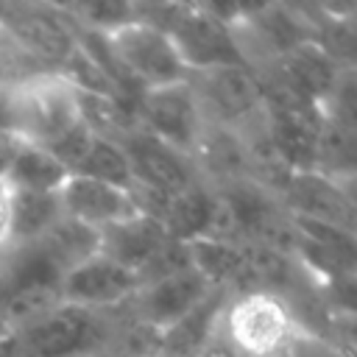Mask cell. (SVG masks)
<instances>
[{
    "label": "cell",
    "instance_id": "cell-1",
    "mask_svg": "<svg viewBox=\"0 0 357 357\" xmlns=\"http://www.w3.org/2000/svg\"><path fill=\"white\" fill-rule=\"evenodd\" d=\"M98 251V231L61 218L42 240L0 245V312L20 329L61 301V284L73 265Z\"/></svg>",
    "mask_w": 357,
    "mask_h": 357
},
{
    "label": "cell",
    "instance_id": "cell-2",
    "mask_svg": "<svg viewBox=\"0 0 357 357\" xmlns=\"http://www.w3.org/2000/svg\"><path fill=\"white\" fill-rule=\"evenodd\" d=\"M20 357H100L117 349L131 351L134 326L120 310H86L59 301L14 329Z\"/></svg>",
    "mask_w": 357,
    "mask_h": 357
},
{
    "label": "cell",
    "instance_id": "cell-3",
    "mask_svg": "<svg viewBox=\"0 0 357 357\" xmlns=\"http://www.w3.org/2000/svg\"><path fill=\"white\" fill-rule=\"evenodd\" d=\"M301 326V318L282 296L243 290L226 298L212 343L229 357H284Z\"/></svg>",
    "mask_w": 357,
    "mask_h": 357
},
{
    "label": "cell",
    "instance_id": "cell-4",
    "mask_svg": "<svg viewBox=\"0 0 357 357\" xmlns=\"http://www.w3.org/2000/svg\"><path fill=\"white\" fill-rule=\"evenodd\" d=\"M81 123V89L61 73H36L3 98V128L39 148H53Z\"/></svg>",
    "mask_w": 357,
    "mask_h": 357
},
{
    "label": "cell",
    "instance_id": "cell-5",
    "mask_svg": "<svg viewBox=\"0 0 357 357\" xmlns=\"http://www.w3.org/2000/svg\"><path fill=\"white\" fill-rule=\"evenodd\" d=\"M103 39H106L114 67L120 70L126 84L137 92L181 84L190 78V70L178 47L173 45L170 33L145 20L134 17L131 22L106 33Z\"/></svg>",
    "mask_w": 357,
    "mask_h": 357
},
{
    "label": "cell",
    "instance_id": "cell-6",
    "mask_svg": "<svg viewBox=\"0 0 357 357\" xmlns=\"http://www.w3.org/2000/svg\"><path fill=\"white\" fill-rule=\"evenodd\" d=\"M0 25L47 73H64L81 53L78 31L59 6L0 3Z\"/></svg>",
    "mask_w": 357,
    "mask_h": 357
},
{
    "label": "cell",
    "instance_id": "cell-7",
    "mask_svg": "<svg viewBox=\"0 0 357 357\" xmlns=\"http://www.w3.org/2000/svg\"><path fill=\"white\" fill-rule=\"evenodd\" d=\"M134 114L139 128H145L148 134H153L156 139L167 142L190 159L195 156L198 142L206 131V117L190 78L181 84L139 92Z\"/></svg>",
    "mask_w": 357,
    "mask_h": 357
},
{
    "label": "cell",
    "instance_id": "cell-8",
    "mask_svg": "<svg viewBox=\"0 0 357 357\" xmlns=\"http://www.w3.org/2000/svg\"><path fill=\"white\" fill-rule=\"evenodd\" d=\"M212 290L215 287L195 268H187L173 276L139 284V290L120 307V312L134 329L156 337L181 318H187Z\"/></svg>",
    "mask_w": 357,
    "mask_h": 357
},
{
    "label": "cell",
    "instance_id": "cell-9",
    "mask_svg": "<svg viewBox=\"0 0 357 357\" xmlns=\"http://www.w3.org/2000/svg\"><path fill=\"white\" fill-rule=\"evenodd\" d=\"M190 84L198 95V103L209 126L240 131L251 126L265 109V86L257 70L245 64L192 73Z\"/></svg>",
    "mask_w": 357,
    "mask_h": 357
},
{
    "label": "cell",
    "instance_id": "cell-10",
    "mask_svg": "<svg viewBox=\"0 0 357 357\" xmlns=\"http://www.w3.org/2000/svg\"><path fill=\"white\" fill-rule=\"evenodd\" d=\"M318 128L321 112L265 95L262 109V137L273 159L290 173H312L318 156Z\"/></svg>",
    "mask_w": 357,
    "mask_h": 357
},
{
    "label": "cell",
    "instance_id": "cell-11",
    "mask_svg": "<svg viewBox=\"0 0 357 357\" xmlns=\"http://www.w3.org/2000/svg\"><path fill=\"white\" fill-rule=\"evenodd\" d=\"M139 290V276L106 254L95 251L70 268L61 284V301L86 310H120Z\"/></svg>",
    "mask_w": 357,
    "mask_h": 357
},
{
    "label": "cell",
    "instance_id": "cell-12",
    "mask_svg": "<svg viewBox=\"0 0 357 357\" xmlns=\"http://www.w3.org/2000/svg\"><path fill=\"white\" fill-rule=\"evenodd\" d=\"M56 195H59L61 215L92 231H103L114 223H123L139 215V204L131 190H123L98 178H86V176H70Z\"/></svg>",
    "mask_w": 357,
    "mask_h": 357
},
{
    "label": "cell",
    "instance_id": "cell-13",
    "mask_svg": "<svg viewBox=\"0 0 357 357\" xmlns=\"http://www.w3.org/2000/svg\"><path fill=\"white\" fill-rule=\"evenodd\" d=\"M165 231L178 243H195L206 237H223L229 240L223 204L218 198V190L209 181H195L178 195H173L162 212Z\"/></svg>",
    "mask_w": 357,
    "mask_h": 357
},
{
    "label": "cell",
    "instance_id": "cell-14",
    "mask_svg": "<svg viewBox=\"0 0 357 357\" xmlns=\"http://www.w3.org/2000/svg\"><path fill=\"white\" fill-rule=\"evenodd\" d=\"M167 240L170 234L165 231L162 220L139 212L123 223L98 231V251L139 276L151 265V259L165 248Z\"/></svg>",
    "mask_w": 357,
    "mask_h": 357
},
{
    "label": "cell",
    "instance_id": "cell-15",
    "mask_svg": "<svg viewBox=\"0 0 357 357\" xmlns=\"http://www.w3.org/2000/svg\"><path fill=\"white\" fill-rule=\"evenodd\" d=\"M67 178H70V170L47 148H39V145L20 139L14 162H11L8 176H6V187L11 192L56 195Z\"/></svg>",
    "mask_w": 357,
    "mask_h": 357
},
{
    "label": "cell",
    "instance_id": "cell-16",
    "mask_svg": "<svg viewBox=\"0 0 357 357\" xmlns=\"http://www.w3.org/2000/svg\"><path fill=\"white\" fill-rule=\"evenodd\" d=\"M315 173L326 178H357V126L321 117Z\"/></svg>",
    "mask_w": 357,
    "mask_h": 357
},
{
    "label": "cell",
    "instance_id": "cell-17",
    "mask_svg": "<svg viewBox=\"0 0 357 357\" xmlns=\"http://www.w3.org/2000/svg\"><path fill=\"white\" fill-rule=\"evenodd\" d=\"M61 218L64 215L59 206V195L11 192V218H8V237L6 240H11V243L42 240Z\"/></svg>",
    "mask_w": 357,
    "mask_h": 357
},
{
    "label": "cell",
    "instance_id": "cell-18",
    "mask_svg": "<svg viewBox=\"0 0 357 357\" xmlns=\"http://www.w3.org/2000/svg\"><path fill=\"white\" fill-rule=\"evenodd\" d=\"M73 176L98 178V181H106V184H114V187L134 192V173H131V165H128L123 145L114 137H103L98 131H95L89 151L84 153V159Z\"/></svg>",
    "mask_w": 357,
    "mask_h": 357
},
{
    "label": "cell",
    "instance_id": "cell-19",
    "mask_svg": "<svg viewBox=\"0 0 357 357\" xmlns=\"http://www.w3.org/2000/svg\"><path fill=\"white\" fill-rule=\"evenodd\" d=\"M36 73H47V70L39 67L25 53V47L0 25V100L6 98L8 89H14L20 81H25Z\"/></svg>",
    "mask_w": 357,
    "mask_h": 357
},
{
    "label": "cell",
    "instance_id": "cell-20",
    "mask_svg": "<svg viewBox=\"0 0 357 357\" xmlns=\"http://www.w3.org/2000/svg\"><path fill=\"white\" fill-rule=\"evenodd\" d=\"M321 117L357 126V67H340L337 78L321 103Z\"/></svg>",
    "mask_w": 357,
    "mask_h": 357
},
{
    "label": "cell",
    "instance_id": "cell-21",
    "mask_svg": "<svg viewBox=\"0 0 357 357\" xmlns=\"http://www.w3.org/2000/svg\"><path fill=\"white\" fill-rule=\"evenodd\" d=\"M324 337H329L346 357H357V315L349 312H324L315 326Z\"/></svg>",
    "mask_w": 357,
    "mask_h": 357
},
{
    "label": "cell",
    "instance_id": "cell-22",
    "mask_svg": "<svg viewBox=\"0 0 357 357\" xmlns=\"http://www.w3.org/2000/svg\"><path fill=\"white\" fill-rule=\"evenodd\" d=\"M284 357H346V354L329 337H324L321 332L301 326L296 332V337H293V343H290Z\"/></svg>",
    "mask_w": 357,
    "mask_h": 357
},
{
    "label": "cell",
    "instance_id": "cell-23",
    "mask_svg": "<svg viewBox=\"0 0 357 357\" xmlns=\"http://www.w3.org/2000/svg\"><path fill=\"white\" fill-rule=\"evenodd\" d=\"M17 145H20V137H14L8 128L0 126V187H6V176H8V167L14 162Z\"/></svg>",
    "mask_w": 357,
    "mask_h": 357
},
{
    "label": "cell",
    "instance_id": "cell-24",
    "mask_svg": "<svg viewBox=\"0 0 357 357\" xmlns=\"http://www.w3.org/2000/svg\"><path fill=\"white\" fill-rule=\"evenodd\" d=\"M8 218H11V192L8 187H0V245L8 237Z\"/></svg>",
    "mask_w": 357,
    "mask_h": 357
},
{
    "label": "cell",
    "instance_id": "cell-25",
    "mask_svg": "<svg viewBox=\"0 0 357 357\" xmlns=\"http://www.w3.org/2000/svg\"><path fill=\"white\" fill-rule=\"evenodd\" d=\"M0 357H20V349H17V337L8 335L0 340Z\"/></svg>",
    "mask_w": 357,
    "mask_h": 357
},
{
    "label": "cell",
    "instance_id": "cell-26",
    "mask_svg": "<svg viewBox=\"0 0 357 357\" xmlns=\"http://www.w3.org/2000/svg\"><path fill=\"white\" fill-rule=\"evenodd\" d=\"M8 335H14V329H11V324L3 318V312H0V340L3 337H8Z\"/></svg>",
    "mask_w": 357,
    "mask_h": 357
},
{
    "label": "cell",
    "instance_id": "cell-27",
    "mask_svg": "<svg viewBox=\"0 0 357 357\" xmlns=\"http://www.w3.org/2000/svg\"><path fill=\"white\" fill-rule=\"evenodd\" d=\"M100 357H142V354H134L128 349H117V351H109V354H100Z\"/></svg>",
    "mask_w": 357,
    "mask_h": 357
},
{
    "label": "cell",
    "instance_id": "cell-28",
    "mask_svg": "<svg viewBox=\"0 0 357 357\" xmlns=\"http://www.w3.org/2000/svg\"><path fill=\"white\" fill-rule=\"evenodd\" d=\"M349 14H351V20H357V3L349 6Z\"/></svg>",
    "mask_w": 357,
    "mask_h": 357
}]
</instances>
